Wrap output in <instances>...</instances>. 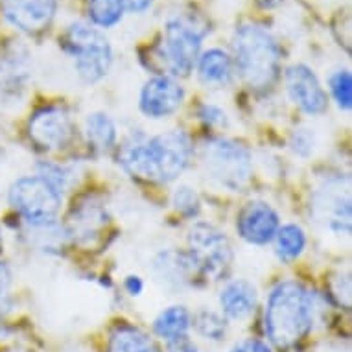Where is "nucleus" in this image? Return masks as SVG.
Wrapping results in <instances>:
<instances>
[{
  "label": "nucleus",
  "mask_w": 352,
  "mask_h": 352,
  "mask_svg": "<svg viewBox=\"0 0 352 352\" xmlns=\"http://www.w3.org/2000/svg\"><path fill=\"white\" fill-rule=\"evenodd\" d=\"M192 155L190 139L183 131H168L150 140H135L122 150L127 172L146 181L168 183L179 177Z\"/></svg>",
  "instance_id": "1"
},
{
  "label": "nucleus",
  "mask_w": 352,
  "mask_h": 352,
  "mask_svg": "<svg viewBox=\"0 0 352 352\" xmlns=\"http://www.w3.org/2000/svg\"><path fill=\"white\" fill-rule=\"evenodd\" d=\"M314 321L312 295L295 280L280 283L266 306V334L273 345L288 349L305 338Z\"/></svg>",
  "instance_id": "2"
},
{
  "label": "nucleus",
  "mask_w": 352,
  "mask_h": 352,
  "mask_svg": "<svg viewBox=\"0 0 352 352\" xmlns=\"http://www.w3.org/2000/svg\"><path fill=\"white\" fill-rule=\"evenodd\" d=\"M236 67L248 85L266 89L277 80L280 50L273 35L260 24H242L234 34Z\"/></svg>",
  "instance_id": "3"
},
{
  "label": "nucleus",
  "mask_w": 352,
  "mask_h": 352,
  "mask_svg": "<svg viewBox=\"0 0 352 352\" xmlns=\"http://www.w3.org/2000/svg\"><path fill=\"white\" fill-rule=\"evenodd\" d=\"M65 52L74 58L78 74L89 83L100 81L109 72L113 52L109 41L96 28L72 24L63 37Z\"/></svg>",
  "instance_id": "4"
},
{
  "label": "nucleus",
  "mask_w": 352,
  "mask_h": 352,
  "mask_svg": "<svg viewBox=\"0 0 352 352\" xmlns=\"http://www.w3.org/2000/svg\"><path fill=\"white\" fill-rule=\"evenodd\" d=\"M207 30L186 17H173L166 23L164 41L159 50L162 67L175 76H186L199 59V48Z\"/></svg>",
  "instance_id": "5"
},
{
  "label": "nucleus",
  "mask_w": 352,
  "mask_h": 352,
  "mask_svg": "<svg viewBox=\"0 0 352 352\" xmlns=\"http://www.w3.org/2000/svg\"><path fill=\"white\" fill-rule=\"evenodd\" d=\"M205 168L229 190H240L253 175V161L245 146L234 140H214L205 146Z\"/></svg>",
  "instance_id": "6"
},
{
  "label": "nucleus",
  "mask_w": 352,
  "mask_h": 352,
  "mask_svg": "<svg viewBox=\"0 0 352 352\" xmlns=\"http://www.w3.org/2000/svg\"><path fill=\"white\" fill-rule=\"evenodd\" d=\"M10 203L32 226H47L58 214L61 192L41 175L23 177L10 188Z\"/></svg>",
  "instance_id": "7"
},
{
  "label": "nucleus",
  "mask_w": 352,
  "mask_h": 352,
  "mask_svg": "<svg viewBox=\"0 0 352 352\" xmlns=\"http://www.w3.org/2000/svg\"><path fill=\"white\" fill-rule=\"evenodd\" d=\"M190 260L208 277L223 275L232 262V249L227 236L208 223H196L188 234Z\"/></svg>",
  "instance_id": "8"
},
{
  "label": "nucleus",
  "mask_w": 352,
  "mask_h": 352,
  "mask_svg": "<svg viewBox=\"0 0 352 352\" xmlns=\"http://www.w3.org/2000/svg\"><path fill=\"white\" fill-rule=\"evenodd\" d=\"M74 124L61 107H43L28 122V135L41 150H61L69 144Z\"/></svg>",
  "instance_id": "9"
},
{
  "label": "nucleus",
  "mask_w": 352,
  "mask_h": 352,
  "mask_svg": "<svg viewBox=\"0 0 352 352\" xmlns=\"http://www.w3.org/2000/svg\"><path fill=\"white\" fill-rule=\"evenodd\" d=\"M289 98L308 115H323L329 107V98L318 76L305 65H294L286 72Z\"/></svg>",
  "instance_id": "10"
},
{
  "label": "nucleus",
  "mask_w": 352,
  "mask_h": 352,
  "mask_svg": "<svg viewBox=\"0 0 352 352\" xmlns=\"http://www.w3.org/2000/svg\"><path fill=\"white\" fill-rule=\"evenodd\" d=\"M185 98L183 87L168 76L151 78L140 93V109L150 118H164L179 109Z\"/></svg>",
  "instance_id": "11"
},
{
  "label": "nucleus",
  "mask_w": 352,
  "mask_h": 352,
  "mask_svg": "<svg viewBox=\"0 0 352 352\" xmlns=\"http://www.w3.org/2000/svg\"><path fill=\"white\" fill-rule=\"evenodd\" d=\"M0 6L15 28L35 34L52 23L58 0H0Z\"/></svg>",
  "instance_id": "12"
},
{
  "label": "nucleus",
  "mask_w": 352,
  "mask_h": 352,
  "mask_svg": "<svg viewBox=\"0 0 352 352\" xmlns=\"http://www.w3.org/2000/svg\"><path fill=\"white\" fill-rule=\"evenodd\" d=\"M238 232L240 236L254 245L272 242L278 231V216L267 203L253 201L245 205L238 216Z\"/></svg>",
  "instance_id": "13"
},
{
  "label": "nucleus",
  "mask_w": 352,
  "mask_h": 352,
  "mask_svg": "<svg viewBox=\"0 0 352 352\" xmlns=\"http://www.w3.org/2000/svg\"><path fill=\"white\" fill-rule=\"evenodd\" d=\"M219 305L227 318L245 319L256 308V289L248 280H234L223 288Z\"/></svg>",
  "instance_id": "14"
},
{
  "label": "nucleus",
  "mask_w": 352,
  "mask_h": 352,
  "mask_svg": "<svg viewBox=\"0 0 352 352\" xmlns=\"http://www.w3.org/2000/svg\"><path fill=\"white\" fill-rule=\"evenodd\" d=\"M199 78L207 85H226L232 80V61L229 54L212 48L199 58L197 63Z\"/></svg>",
  "instance_id": "15"
},
{
  "label": "nucleus",
  "mask_w": 352,
  "mask_h": 352,
  "mask_svg": "<svg viewBox=\"0 0 352 352\" xmlns=\"http://www.w3.org/2000/svg\"><path fill=\"white\" fill-rule=\"evenodd\" d=\"M324 203L327 205H319V207H323L330 229L338 232L351 231V196H349V190L341 192L340 186L327 188Z\"/></svg>",
  "instance_id": "16"
},
{
  "label": "nucleus",
  "mask_w": 352,
  "mask_h": 352,
  "mask_svg": "<svg viewBox=\"0 0 352 352\" xmlns=\"http://www.w3.org/2000/svg\"><path fill=\"white\" fill-rule=\"evenodd\" d=\"M155 334L166 341L185 338L190 329V314L185 306H170L155 319Z\"/></svg>",
  "instance_id": "17"
},
{
  "label": "nucleus",
  "mask_w": 352,
  "mask_h": 352,
  "mask_svg": "<svg viewBox=\"0 0 352 352\" xmlns=\"http://www.w3.org/2000/svg\"><path fill=\"white\" fill-rule=\"evenodd\" d=\"M85 135L89 144L94 146L96 150H107L116 140L115 122L105 113H93L87 116Z\"/></svg>",
  "instance_id": "18"
},
{
  "label": "nucleus",
  "mask_w": 352,
  "mask_h": 352,
  "mask_svg": "<svg viewBox=\"0 0 352 352\" xmlns=\"http://www.w3.org/2000/svg\"><path fill=\"white\" fill-rule=\"evenodd\" d=\"M107 352H157L146 334L133 327H120L113 332Z\"/></svg>",
  "instance_id": "19"
},
{
  "label": "nucleus",
  "mask_w": 352,
  "mask_h": 352,
  "mask_svg": "<svg viewBox=\"0 0 352 352\" xmlns=\"http://www.w3.org/2000/svg\"><path fill=\"white\" fill-rule=\"evenodd\" d=\"M275 240H277V254L286 262L297 258L306 245L305 232L294 223L280 227L275 234Z\"/></svg>",
  "instance_id": "20"
},
{
  "label": "nucleus",
  "mask_w": 352,
  "mask_h": 352,
  "mask_svg": "<svg viewBox=\"0 0 352 352\" xmlns=\"http://www.w3.org/2000/svg\"><path fill=\"white\" fill-rule=\"evenodd\" d=\"M89 17L94 24H98L102 28L115 26L122 19V6L120 0H89Z\"/></svg>",
  "instance_id": "21"
},
{
  "label": "nucleus",
  "mask_w": 352,
  "mask_h": 352,
  "mask_svg": "<svg viewBox=\"0 0 352 352\" xmlns=\"http://www.w3.org/2000/svg\"><path fill=\"white\" fill-rule=\"evenodd\" d=\"M330 91L341 109H351L352 105V78L349 70H338L330 78Z\"/></svg>",
  "instance_id": "22"
},
{
  "label": "nucleus",
  "mask_w": 352,
  "mask_h": 352,
  "mask_svg": "<svg viewBox=\"0 0 352 352\" xmlns=\"http://www.w3.org/2000/svg\"><path fill=\"white\" fill-rule=\"evenodd\" d=\"M197 332L207 340H221L226 336V321L214 312H201L196 318Z\"/></svg>",
  "instance_id": "23"
},
{
  "label": "nucleus",
  "mask_w": 352,
  "mask_h": 352,
  "mask_svg": "<svg viewBox=\"0 0 352 352\" xmlns=\"http://www.w3.org/2000/svg\"><path fill=\"white\" fill-rule=\"evenodd\" d=\"M173 207L185 216H196L199 212V197L196 190L186 185L179 186L173 192Z\"/></svg>",
  "instance_id": "24"
},
{
  "label": "nucleus",
  "mask_w": 352,
  "mask_h": 352,
  "mask_svg": "<svg viewBox=\"0 0 352 352\" xmlns=\"http://www.w3.org/2000/svg\"><path fill=\"white\" fill-rule=\"evenodd\" d=\"M10 289H12V272L4 262H0V316L12 308Z\"/></svg>",
  "instance_id": "25"
},
{
  "label": "nucleus",
  "mask_w": 352,
  "mask_h": 352,
  "mask_svg": "<svg viewBox=\"0 0 352 352\" xmlns=\"http://www.w3.org/2000/svg\"><path fill=\"white\" fill-rule=\"evenodd\" d=\"M292 150L300 157H308L314 150V135L308 129H299L292 137Z\"/></svg>",
  "instance_id": "26"
},
{
  "label": "nucleus",
  "mask_w": 352,
  "mask_h": 352,
  "mask_svg": "<svg viewBox=\"0 0 352 352\" xmlns=\"http://www.w3.org/2000/svg\"><path fill=\"white\" fill-rule=\"evenodd\" d=\"M199 116H201V120L208 126H227V116L223 111L216 107V105L205 104L199 111Z\"/></svg>",
  "instance_id": "27"
},
{
  "label": "nucleus",
  "mask_w": 352,
  "mask_h": 352,
  "mask_svg": "<svg viewBox=\"0 0 352 352\" xmlns=\"http://www.w3.org/2000/svg\"><path fill=\"white\" fill-rule=\"evenodd\" d=\"M232 352H272V349L260 340H243L232 349Z\"/></svg>",
  "instance_id": "28"
},
{
  "label": "nucleus",
  "mask_w": 352,
  "mask_h": 352,
  "mask_svg": "<svg viewBox=\"0 0 352 352\" xmlns=\"http://www.w3.org/2000/svg\"><path fill=\"white\" fill-rule=\"evenodd\" d=\"M153 0H120L122 10H126L129 13H140L146 12L151 6Z\"/></svg>",
  "instance_id": "29"
},
{
  "label": "nucleus",
  "mask_w": 352,
  "mask_h": 352,
  "mask_svg": "<svg viewBox=\"0 0 352 352\" xmlns=\"http://www.w3.org/2000/svg\"><path fill=\"white\" fill-rule=\"evenodd\" d=\"M170 352H196V345H192L185 336L179 340L170 341Z\"/></svg>",
  "instance_id": "30"
},
{
  "label": "nucleus",
  "mask_w": 352,
  "mask_h": 352,
  "mask_svg": "<svg viewBox=\"0 0 352 352\" xmlns=\"http://www.w3.org/2000/svg\"><path fill=\"white\" fill-rule=\"evenodd\" d=\"M142 288H144V284H142V280L139 277L131 275V277L126 278V289L129 292V295H140Z\"/></svg>",
  "instance_id": "31"
},
{
  "label": "nucleus",
  "mask_w": 352,
  "mask_h": 352,
  "mask_svg": "<svg viewBox=\"0 0 352 352\" xmlns=\"http://www.w3.org/2000/svg\"><path fill=\"white\" fill-rule=\"evenodd\" d=\"M262 8H275L280 4V0H256Z\"/></svg>",
  "instance_id": "32"
},
{
  "label": "nucleus",
  "mask_w": 352,
  "mask_h": 352,
  "mask_svg": "<svg viewBox=\"0 0 352 352\" xmlns=\"http://www.w3.org/2000/svg\"><path fill=\"white\" fill-rule=\"evenodd\" d=\"M2 243L4 242H2V231H0V251H2Z\"/></svg>",
  "instance_id": "33"
}]
</instances>
